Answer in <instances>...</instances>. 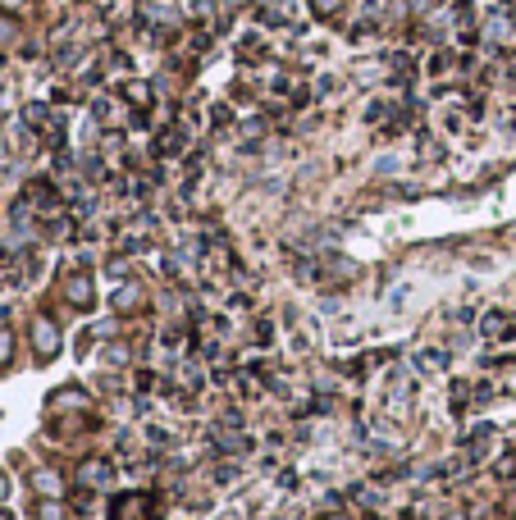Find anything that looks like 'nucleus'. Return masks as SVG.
Masks as SVG:
<instances>
[{"label":"nucleus","instance_id":"obj_1","mask_svg":"<svg viewBox=\"0 0 516 520\" xmlns=\"http://www.w3.org/2000/svg\"><path fill=\"white\" fill-rule=\"evenodd\" d=\"M33 333H37V347H42V356H55V329L42 320V324H33Z\"/></svg>","mask_w":516,"mask_h":520},{"label":"nucleus","instance_id":"obj_2","mask_svg":"<svg viewBox=\"0 0 516 520\" xmlns=\"http://www.w3.org/2000/svg\"><path fill=\"white\" fill-rule=\"evenodd\" d=\"M69 297H78L74 306H92V283L87 279H74V283H69Z\"/></svg>","mask_w":516,"mask_h":520},{"label":"nucleus","instance_id":"obj_3","mask_svg":"<svg viewBox=\"0 0 516 520\" xmlns=\"http://www.w3.org/2000/svg\"><path fill=\"white\" fill-rule=\"evenodd\" d=\"M105 475H110V466H105V461H92V466H83V484H101Z\"/></svg>","mask_w":516,"mask_h":520},{"label":"nucleus","instance_id":"obj_4","mask_svg":"<svg viewBox=\"0 0 516 520\" xmlns=\"http://www.w3.org/2000/svg\"><path fill=\"white\" fill-rule=\"evenodd\" d=\"M123 92H128V101H132V105H151V87H142V83H128Z\"/></svg>","mask_w":516,"mask_h":520},{"label":"nucleus","instance_id":"obj_5","mask_svg":"<svg viewBox=\"0 0 516 520\" xmlns=\"http://www.w3.org/2000/svg\"><path fill=\"white\" fill-rule=\"evenodd\" d=\"M448 365V356H443V352H425V356H420V370H429V374H434V370H443Z\"/></svg>","mask_w":516,"mask_h":520},{"label":"nucleus","instance_id":"obj_6","mask_svg":"<svg viewBox=\"0 0 516 520\" xmlns=\"http://www.w3.org/2000/svg\"><path fill=\"white\" fill-rule=\"evenodd\" d=\"M33 484H37V488H42V493H60V479H55V475H51V470H42V475H37V479H33Z\"/></svg>","mask_w":516,"mask_h":520},{"label":"nucleus","instance_id":"obj_7","mask_svg":"<svg viewBox=\"0 0 516 520\" xmlns=\"http://www.w3.org/2000/svg\"><path fill=\"white\" fill-rule=\"evenodd\" d=\"M507 329V315H489V320H484V333H503Z\"/></svg>","mask_w":516,"mask_h":520},{"label":"nucleus","instance_id":"obj_8","mask_svg":"<svg viewBox=\"0 0 516 520\" xmlns=\"http://www.w3.org/2000/svg\"><path fill=\"white\" fill-rule=\"evenodd\" d=\"M42 520H60V507H55V502H46V507H42Z\"/></svg>","mask_w":516,"mask_h":520},{"label":"nucleus","instance_id":"obj_9","mask_svg":"<svg viewBox=\"0 0 516 520\" xmlns=\"http://www.w3.org/2000/svg\"><path fill=\"white\" fill-rule=\"evenodd\" d=\"M316 10L320 14H334V10H338V0H316Z\"/></svg>","mask_w":516,"mask_h":520},{"label":"nucleus","instance_id":"obj_10","mask_svg":"<svg viewBox=\"0 0 516 520\" xmlns=\"http://www.w3.org/2000/svg\"><path fill=\"white\" fill-rule=\"evenodd\" d=\"M10 356V333H0V361Z\"/></svg>","mask_w":516,"mask_h":520},{"label":"nucleus","instance_id":"obj_11","mask_svg":"<svg viewBox=\"0 0 516 520\" xmlns=\"http://www.w3.org/2000/svg\"><path fill=\"white\" fill-rule=\"evenodd\" d=\"M0 5H19V0H0Z\"/></svg>","mask_w":516,"mask_h":520},{"label":"nucleus","instance_id":"obj_12","mask_svg":"<svg viewBox=\"0 0 516 520\" xmlns=\"http://www.w3.org/2000/svg\"><path fill=\"white\" fill-rule=\"evenodd\" d=\"M448 520H466V516H448Z\"/></svg>","mask_w":516,"mask_h":520}]
</instances>
